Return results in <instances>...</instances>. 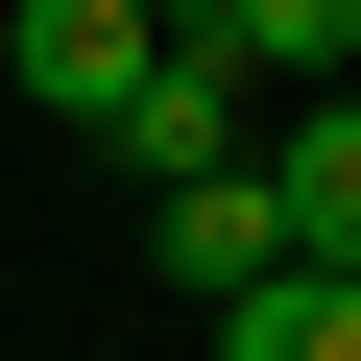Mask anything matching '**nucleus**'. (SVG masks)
<instances>
[{
	"label": "nucleus",
	"mask_w": 361,
	"mask_h": 361,
	"mask_svg": "<svg viewBox=\"0 0 361 361\" xmlns=\"http://www.w3.org/2000/svg\"><path fill=\"white\" fill-rule=\"evenodd\" d=\"M97 145H121V193H145V217H169V193H217V169H241V49H217V0L169 25V73H145V97H121Z\"/></svg>",
	"instance_id": "f257e3e1"
},
{
	"label": "nucleus",
	"mask_w": 361,
	"mask_h": 361,
	"mask_svg": "<svg viewBox=\"0 0 361 361\" xmlns=\"http://www.w3.org/2000/svg\"><path fill=\"white\" fill-rule=\"evenodd\" d=\"M145 265L193 289V313H241V289H289V217H265V169H217V193H169V217H145Z\"/></svg>",
	"instance_id": "20e7f679"
},
{
	"label": "nucleus",
	"mask_w": 361,
	"mask_h": 361,
	"mask_svg": "<svg viewBox=\"0 0 361 361\" xmlns=\"http://www.w3.org/2000/svg\"><path fill=\"white\" fill-rule=\"evenodd\" d=\"M217 361H337V289H313V265H289V289H241V313H217Z\"/></svg>",
	"instance_id": "39448f33"
},
{
	"label": "nucleus",
	"mask_w": 361,
	"mask_h": 361,
	"mask_svg": "<svg viewBox=\"0 0 361 361\" xmlns=\"http://www.w3.org/2000/svg\"><path fill=\"white\" fill-rule=\"evenodd\" d=\"M337 121H361V49H337Z\"/></svg>",
	"instance_id": "423d86ee"
},
{
	"label": "nucleus",
	"mask_w": 361,
	"mask_h": 361,
	"mask_svg": "<svg viewBox=\"0 0 361 361\" xmlns=\"http://www.w3.org/2000/svg\"><path fill=\"white\" fill-rule=\"evenodd\" d=\"M241 169H265V217H289V265H313V289H361V121L313 97V121H265Z\"/></svg>",
	"instance_id": "7ed1b4c3"
},
{
	"label": "nucleus",
	"mask_w": 361,
	"mask_h": 361,
	"mask_svg": "<svg viewBox=\"0 0 361 361\" xmlns=\"http://www.w3.org/2000/svg\"><path fill=\"white\" fill-rule=\"evenodd\" d=\"M0 73H25V121H121V97L169 73V25H145V0H25Z\"/></svg>",
	"instance_id": "f03ea898"
}]
</instances>
